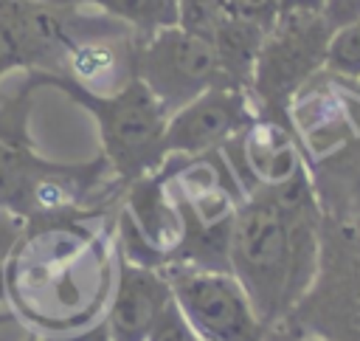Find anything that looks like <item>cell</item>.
<instances>
[{
    "label": "cell",
    "instance_id": "obj_9",
    "mask_svg": "<svg viewBox=\"0 0 360 341\" xmlns=\"http://www.w3.org/2000/svg\"><path fill=\"white\" fill-rule=\"evenodd\" d=\"M172 296L202 341H259L264 321L231 271L194 265L163 268Z\"/></svg>",
    "mask_w": 360,
    "mask_h": 341
},
{
    "label": "cell",
    "instance_id": "obj_23",
    "mask_svg": "<svg viewBox=\"0 0 360 341\" xmlns=\"http://www.w3.org/2000/svg\"><path fill=\"white\" fill-rule=\"evenodd\" d=\"M323 0H278V14L281 11H309V14H321Z\"/></svg>",
    "mask_w": 360,
    "mask_h": 341
},
{
    "label": "cell",
    "instance_id": "obj_4",
    "mask_svg": "<svg viewBox=\"0 0 360 341\" xmlns=\"http://www.w3.org/2000/svg\"><path fill=\"white\" fill-rule=\"evenodd\" d=\"M121 194L124 186L115 180L104 155L59 163L42 158L37 147L0 141V209L22 220L118 200Z\"/></svg>",
    "mask_w": 360,
    "mask_h": 341
},
{
    "label": "cell",
    "instance_id": "obj_17",
    "mask_svg": "<svg viewBox=\"0 0 360 341\" xmlns=\"http://www.w3.org/2000/svg\"><path fill=\"white\" fill-rule=\"evenodd\" d=\"M146 341H202V338H200V335L194 333V327L186 321V316L180 313V307H177V302H174V296H172V302H169V304L163 307V313L155 318V324H152Z\"/></svg>",
    "mask_w": 360,
    "mask_h": 341
},
{
    "label": "cell",
    "instance_id": "obj_1",
    "mask_svg": "<svg viewBox=\"0 0 360 341\" xmlns=\"http://www.w3.org/2000/svg\"><path fill=\"white\" fill-rule=\"evenodd\" d=\"M118 200L25 220L0 268L6 307L31 333L65 338L107 313L118 262Z\"/></svg>",
    "mask_w": 360,
    "mask_h": 341
},
{
    "label": "cell",
    "instance_id": "obj_16",
    "mask_svg": "<svg viewBox=\"0 0 360 341\" xmlns=\"http://www.w3.org/2000/svg\"><path fill=\"white\" fill-rule=\"evenodd\" d=\"M228 17H233L231 0H177V25L202 39H208Z\"/></svg>",
    "mask_w": 360,
    "mask_h": 341
},
{
    "label": "cell",
    "instance_id": "obj_2",
    "mask_svg": "<svg viewBox=\"0 0 360 341\" xmlns=\"http://www.w3.org/2000/svg\"><path fill=\"white\" fill-rule=\"evenodd\" d=\"M323 209L309 166L278 186L245 192L228 262L264 324H276L309 290L321 262Z\"/></svg>",
    "mask_w": 360,
    "mask_h": 341
},
{
    "label": "cell",
    "instance_id": "obj_11",
    "mask_svg": "<svg viewBox=\"0 0 360 341\" xmlns=\"http://www.w3.org/2000/svg\"><path fill=\"white\" fill-rule=\"evenodd\" d=\"M172 302L169 279L160 268H146L118 251L115 282L104 313L110 341H146L155 318Z\"/></svg>",
    "mask_w": 360,
    "mask_h": 341
},
{
    "label": "cell",
    "instance_id": "obj_21",
    "mask_svg": "<svg viewBox=\"0 0 360 341\" xmlns=\"http://www.w3.org/2000/svg\"><path fill=\"white\" fill-rule=\"evenodd\" d=\"M22 335L25 327L20 324V318L8 307H0V341H22Z\"/></svg>",
    "mask_w": 360,
    "mask_h": 341
},
{
    "label": "cell",
    "instance_id": "obj_15",
    "mask_svg": "<svg viewBox=\"0 0 360 341\" xmlns=\"http://www.w3.org/2000/svg\"><path fill=\"white\" fill-rule=\"evenodd\" d=\"M323 70L343 85H360V20L332 31Z\"/></svg>",
    "mask_w": 360,
    "mask_h": 341
},
{
    "label": "cell",
    "instance_id": "obj_7",
    "mask_svg": "<svg viewBox=\"0 0 360 341\" xmlns=\"http://www.w3.org/2000/svg\"><path fill=\"white\" fill-rule=\"evenodd\" d=\"M326 341H360V231L323 214L321 262L287 316Z\"/></svg>",
    "mask_w": 360,
    "mask_h": 341
},
{
    "label": "cell",
    "instance_id": "obj_10",
    "mask_svg": "<svg viewBox=\"0 0 360 341\" xmlns=\"http://www.w3.org/2000/svg\"><path fill=\"white\" fill-rule=\"evenodd\" d=\"M256 118L248 90L219 85L174 110L166 121L163 149L166 155H202L222 149Z\"/></svg>",
    "mask_w": 360,
    "mask_h": 341
},
{
    "label": "cell",
    "instance_id": "obj_22",
    "mask_svg": "<svg viewBox=\"0 0 360 341\" xmlns=\"http://www.w3.org/2000/svg\"><path fill=\"white\" fill-rule=\"evenodd\" d=\"M48 341H110V335H107V327H104V318H101L98 324H93V327H87V330H82V333H76V335L48 338Z\"/></svg>",
    "mask_w": 360,
    "mask_h": 341
},
{
    "label": "cell",
    "instance_id": "obj_8",
    "mask_svg": "<svg viewBox=\"0 0 360 341\" xmlns=\"http://www.w3.org/2000/svg\"><path fill=\"white\" fill-rule=\"evenodd\" d=\"M132 68L149 93L160 101L166 116L202 96L205 90L228 85L214 45L177 23L158 28L149 37H138Z\"/></svg>",
    "mask_w": 360,
    "mask_h": 341
},
{
    "label": "cell",
    "instance_id": "obj_19",
    "mask_svg": "<svg viewBox=\"0 0 360 341\" xmlns=\"http://www.w3.org/2000/svg\"><path fill=\"white\" fill-rule=\"evenodd\" d=\"M259 341H326V338H321V335H315V333L292 324L290 318H281L276 324H267Z\"/></svg>",
    "mask_w": 360,
    "mask_h": 341
},
{
    "label": "cell",
    "instance_id": "obj_24",
    "mask_svg": "<svg viewBox=\"0 0 360 341\" xmlns=\"http://www.w3.org/2000/svg\"><path fill=\"white\" fill-rule=\"evenodd\" d=\"M22 341H48V338H45V335H39V333H31V330H25Z\"/></svg>",
    "mask_w": 360,
    "mask_h": 341
},
{
    "label": "cell",
    "instance_id": "obj_12",
    "mask_svg": "<svg viewBox=\"0 0 360 341\" xmlns=\"http://www.w3.org/2000/svg\"><path fill=\"white\" fill-rule=\"evenodd\" d=\"M343 87L354 132L335 149L307 161L323 214L360 231V96L349 85Z\"/></svg>",
    "mask_w": 360,
    "mask_h": 341
},
{
    "label": "cell",
    "instance_id": "obj_25",
    "mask_svg": "<svg viewBox=\"0 0 360 341\" xmlns=\"http://www.w3.org/2000/svg\"><path fill=\"white\" fill-rule=\"evenodd\" d=\"M0 307H6V299H3V279H0Z\"/></svg>",
    "mask_w": 360,
    "mask_h": 341
},
{
    "label": "cell",
    "instance_id": "obj_20",
    "mask_svg": "<svg viewBox=\"0 0 360 341\" xmlns=\"http://www.w3.org/2000/svg\"><path fill=\"white\" fill-rule=\"evenodd\" d=\"M22 225H25L22 217H17V214L0 209V268H3L6 256L11 254V248H14V242H17L20 231H22Z\"/></svg>",
    "mask_w": 360,
    "mask_h": 341
},
{
    "label": "cell",
    "instance_id": "obj_13",
    "mask_svg": "<svg viewBox=\"0 0 360 341\" xmlns=\"http://www.w3.org/2000/svg\"><path fill=\"white\" fill-rule=\"evenodd\" d=\"M264 34H267V25H259L253 20H245V17L233 14L208 37V42L217 51V59L222 65V73H225L228 85L248 90Z\"/></svg>",
    "mask_w": 360,
    "mask_h": 341
},
{
    "label": "cell",
    "instance_id": "obj_3",
    "mask_svg": "<svg viewBox=\"0 0 360 341\" xmlns=\"http://www.w3.org/2000/svg\"><path fill=\"white\" fill-rule=\"evenodd\" d=\"M42 87L65 93L93 116L101 138V155L124 189L163 166L169 158L163 149L169 116L135 73L115 90H93L68 73H25V82L20 85V90L31 96Z\"/></svg>",
    "mask_w": 360,
    "mask_h": 341
},
{
    "label": "cell",
    "instance_id": "obj_14",
    "mask_svg": "<svg viewBox=\"0 0 360 341\" xmlns=\"http://www.w3.org/2000/svg\"><path fill=\"white\" fill-rule=\"evenodd\" d=\"M82 8H96L98 14L127 25L135 37H149L158 28L177 23V0H53Z\"/></svg>",
    "mask_w": 360,
    "mask_h": 341
},
{
    "label": "cell",
    "instance_id": "obj_5",
    "mask_svg": "<svg viewBox=\"0 0 360 341\" xmlns=\"http://www.w3.org/2000/svg\"><path fill=\"white\" fill-rule=\"evenodd\" d=\"M127 28L104 14L53 0H0V79L25 73H68L79 42Z\"/></svg>",
    "mask_w": 360,
    "mask_h": 341
},
{
    "label": "cell",
    "instance_id": "obj_6",
    "mask_svg": "<svg viewBox=\"0 0 360 341\" xmlns=\"http://www.w3.org/2000/svg\"><path fill=\"white\" fill-rule=\"evenodd\" d=\"M329 39L332 28L321 14L281 11L273 20L262 39L248 85L256 116L292 127L290 107L304 85L323 70Z\"/></svg>",
    "mask_w": 360,
    "mask_h": 341
},
{
    "label": "cell",
    "instance_id": "obj_18",
    "mask_svg": "<svg viewBox=\"0 0 360 341\" xmlns=\"http://www.w3.org/2000/svg\"><path fill=\"white\" fill-rule=\"evenodd\" d=\"M321 17L326 20V25L332 31H338V28L360 20V0H323Z\"/></svg>",
    "mask_w": 360,
    "mask_h": 341
}]
</instances>
